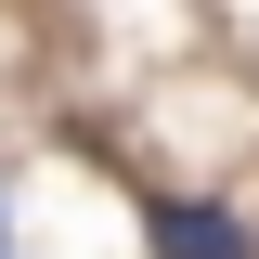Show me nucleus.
I'll use <instances>...</instances> for the list:
<instances>
[{
    "mask_svg": "<svg viewBox=\"0 0 259 259\" xmlns=\"http://www.w3.org/2000/svg\"><path fill=\"white\" fill-rule=\"evenodd\" d=\"M156 259H246V221H233V207H156Z\"/></svg>",
    "mask_w": 259,
    "mask_h": 259,
    "instance_id": "1",
    "label": "nucleus"
}]
</instances>
